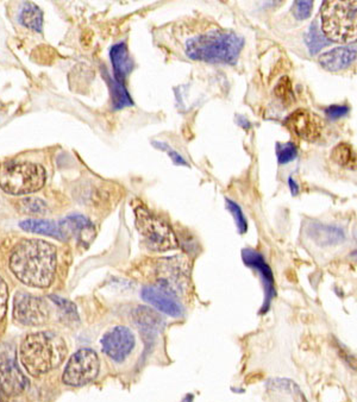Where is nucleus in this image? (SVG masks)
I'll list each match as a JSON object with an SVG mask.
<instances>
[{
	"label": "nucleus",
	"mask_w": 357,
	"mask_h": 402,
	"mask_svg": "<svg viewBox=\"0 0 357 402\" xmlns=\"http://www.w3.org/2000/svg\"><path fill=\"white\" fill-rule=\"evenodd\" d=\"M56 264V248L42 239L21 241L10 257V268L18 280L35 288H47L53 283Z\"/></svg>",
	"instance_id": "obj_1"
},
{
	"label": "nucleus",
	"mask_w": 357,
	"mask_h": 402,
	"mask_svg": "<svg viewBox=\"0 0 357 402\" xmlns=\"http://www.w3.org/2000/svg\"><path fill=\"white\" fill-rule=\"evenodd\" d=\"M66 355V342L53 331H40L27 335L19 350L21 362L32 376L43 375L61 366Z\"/></svg>",
	"instance_id": "obj_2"
},
{
	"label": "nucleus",
	"mask_w": 357,
	"mask_h": 402,
	"mask_svg": "<svg viewBox=\"0 0 357 402\" xmlns=\"http://www.w3.org/2000/svg\"><path fill=\"white\" fill-rule=\"evenodd\" d=\"M244 38L231 32H211L193 37L186 43V54L196 61L235 64Z\"/></svg>",
	"instance_id": "obj_3"
},
{
	"label": "nucleus",
	"mask_w": 357,
	"mask_h": 402,
	"mask_svg": "<svg viewBox=\"0 0 357 402\" xmlns=\"http://www.w3.org/2000/svg\"><path fill=\"white\" fill-rule=\"evenodd\" d=\"M321 30L327 40L338 43L357 40V0L324 1L321 8Z\"/></svg>",
	"instance_id": "obj_4"
},
{
	"label": "nucleus",
	"mask_w": 357,
	"mask_h": 402,
	"mask_svg": "<svg viewBox=\"0 0 357 402\" xmlns=\"http://www.w3.org/2000/svg\"><path fill=\"white\" fill-rule=\"evenodd\" d=\"M47 174L42 165L23 162L6 163L0 168V188L12 196H23L40 191Z\"/></svg>",
	"instance_id": "obj_5"
},
{
	"label": "nucleus",
	"mask_w": 357,
	"mask_h": 402,
	"mask_svg": "<svg viewBox=\"0 0 357 402\" xmlns=\"http://www.w3.org/2000/svg\"><path fill=\"white\" fill-rule=\"evenodd\" d=\"M135 217L136 228L150 250L163 252L178 248V239L170 224L152 213L147 207H136Z\"/></svg>",
	"instance_id": "obj_6"
},
{
	"label": "nucleus",
	"mask_w": 357,
	"mask_h": 402,
	"mask_svg": "<svg viewBox=\"0 0 357 402\" xmlns=\"http://www.w3.org/2000/svg\"><path fill=\"white\" fill-rule=\"evenodd\" d=\"M100 369L97 353L89 348H79L68 361L62 374L63 383L71 387H81L92 382Z\"/></svg>",
	"instance_id": "obj_7"
},
{
	"label": "nucleus",
	"mask_w": 357,
	"mask_h": 402,
	"mask_svg": "<svg viewBox=\"0 0 357 402\" xmlns=\"http://www.w3.org/2000/svg\"><path fill=\"white\" fill-rule=\"evenodd\" d=\"M27 387V377L18 366L16 348L9 343H0V389L14 397Z\"/></svg>",
	"instance_id": "obj_8"
},
{
	"label": "nucleus",
	"mask_w": 357,
	"mask_h": 402,
	"mask_svg": "<svg viewBox=\"0 0 357 402\" xmlns=\"http://www.w3.org/2000/svg\"><path fill=\"white\" fill-rule=\"evenodd\" d=\"M49 316V305L45 299L27 293L16 295L14 317L18 322L27 327H37L48 322Z\"/></svg>",
	"instance_id": "obj_9"
},
{
	"label": "nucleus",
	"mask_w": 357,
	"mask_h": 402,
	"mask_svg": "<svg viewBox=\"0 0 357 402\" xmlns=\"http://www.w3.org/2000/svg\"><path fill=\"white\" fill-rule=\"evenodd\" d=\"M100 344L107 357L117 363L124 362L134 351L136 338L133 331L126 327H115L102 337Z\"/></svg>",
	"instance_id": "obj_10"
},
{
	"label": "nucleus",
	"mask_w": 357,
	"mask_h": 402,
	"mask_svg": "<svg viewBox=\"0 0 357 402\" xmlns=\"http://www.w3.org/2000/svg\"><path fill=\"white\" fill-rule=\"evenodd\" d=\"M242 259L246 267L254 269L259 274L260 280L262 282V287H264V304L260 309V313L266 314L270 309L273 300L277 296L275 280H274L272 268L266 262L264 255L254 249H244L242 251Z\"/></svg>",
	"instance_id": "obj_11"
},
{
	"label": "nucleus",
	"mask_w": 357,
	"mask_h": 402,
	"mask_svg": "<svg viewBox=\"0 0 357 402\" xmlns=\"http://www.w3.org/2000/svg\"><path fill=\"white\" fill-rule=\"evenodd\" d=\"M285 126L300 139L308 142H316L321 139L324 123L321 118L308 110H297L285 121Z\"/></svg>",
	"instance_id": "obj_12"
},
{
	"label": "nucleus",
	"mask_w": 357,
	"mask_h": 402,
	"mask_svg": "<svg viewBox=\"0 0 357 402\" xmlns=\"http://www.w3.org/2000/svg\"><path fill=\"white\" fill-rule=\"evenodd\" d=\"M141 296L146 303L152 305L157 311L165 313L170 317L178 318L183 316V306L178 304L174 293L167 291L162 287L155 285L144 286L141 292Z\"/></svg>",
	"instance_id": "obj_13"
},
{
	"label": "nucleus",
	"mask_w": 357,
	"mask_h": 402,
	"mask_svg": "<svg viewBox=\"0 0 357 402\" xmlns=\"http://www.w3.org/2000/svg\"><path fill=\"white\" fill-rule=\"evenodd\" d=\"M357 61V45L337 47L319 56L321 67L329 72H339Z\"/></svg>",
	"instance_id": "obj_14"
},
{
	"label": "nucleus",
	"mask_w": 357,
	"mask_h": 402,
	"mask_svg": "<svg viewBox=\"0 0 357 402\" xmlns=\"http://www.w3.org/2000/svg\"><path fill=\"white\" fill-rule=\"evenodd\" d=\"M60 228L65 241L68 238L76 237L79 241H85L86 237H92L94 226L85 215H71L61 220Z\"/></svg>",
	"instance_id": "obj_15"
},
{
	"label": "nucleus",
	"mask_w": 357,
	"mask_h": 402,
	"mask_svg": "<svg viewBox=\"0 0 357 402\" xmlns=\"http://www.w3.org/2000/svg\"><path fill=\"white\" fill-rule=\"evenodd\" d=\"M110 58H111L112 67H113L115 80L124 84L125 78L129 75L134 68V61L130 56L124 42L117 43L112 47Z\"/></svg>",
	"instance_id": "obj_16"
},
{
	"label": "nucleus",
	"mask_w": 357,
	"mask_h": 402,
	"mask_svg": "<svg viewBox=\"0 0 357 402\" xmlns=\"http://www.w3.org/2000/svg\"><path fill=\"white\" fill-rule=\"evenodd\" d=\"M311 237L321 246H335L345 241V231L338 225L314 223L310 228Z\"/></svg>",
	"instance_id": "obj_17"
},
{
	"label": "nucleus",
	"mask_w": 357,
	"mask_h": 402,
	"mask_svg": "<svg viewBox=\"0 0 357 402\" xmlns=\"http://www.w3.org/2000/svg\"><path fill=\"white\" fill-rule=\"evenodd\" d=\"M19 226L24 231L27 233H38L43 236H49V237L56 238L60 241H65L61 228L58 223L51 222V220H23L19 223Z\"/></svg>",
	"instance_id": "obj_18"
},
{
	"label": "nucleus",
	"mask_w": 357,
	"mask_h": 402,
	"mask_svg": "<svg viewBox=\"0 0 357 402\" xmlns=\"http://www.w3.org/2000/svg\"><path fill=\"white\" fill-rule=\"evenodd\" d=\"M105 78L111 92L112 108L115 110H121L128 106H133L134 102L130 97L129 92L125 88L124 84L115 80V78H111L106 72H105Z\"/></svg>",
	"instance_id": "obj_19"
},
{
	"label": "nucleus",
	"mask_w": 357,
	"mask_h": 402,
	"mask_svg": "<svg viewBox=\"0 0 357 402\" xmlns=\"http://www.w3.org/2000/svg\"><path fill=\"white\" fill-rule=\"evenodd\" d=\"M19 22L24 27H27L34 32H42L43 29V12L41 11L35 4L25 3L23 5L22 10L19 12Z\"/></svg>",
	"instance_id": "obj_20"
},
{
	"label": "nucleus",
	"mask_w": 357,
	"mask_h": 402,
	"mask_svg": "<svg viewBox=\"0 0 357 402\" xmlns=\"http://www.w3.org/2000/svg\"><path fill=\"white\" fill-rule=\"evenodd\" d=\"M134 322L146 332H155L160 329L162 319L155 311L147 307H137L134 312Z\"/></svg>",
	"instance_id": "obj_21"
},
{
	"label": "nucleus",
	"mask_w": 357,
	"mask_h": 402,
	"mask_svg": "<svg viewBox=\"0 0 357 402\" xmlns=\"http://www.w3.org/2000/svg\"><path fill=\"white\" fill-rule=\"evenodd\" d=\"M331 158L345 168H357V154L348 143H339L331 152Z\"/></svg>",
	"instance_id": "obj_22"
},
{
	"label": "nucleus",
	"mask_w": 357,
	"mask_h": 402,
	"mask_svg": "<svg viewBox=\"0 0 357 402\" xmlns=\"http://www.w3.org/2000/svg\"><path fill=\"white\" fill-rule=\"evenodd\" d=\"M305 40H306V45H308L311 55L317 54L323 48L330 45V40L324 36V34L321 32V29L316 22L312 23L308 27Z\"/></svg>",
	"instance_id": "obj_23"
},
{
	"label": "nucleus",
	"mask_w": 357,
	"mask_h": 402,
	"mask_svg": "<svg viewBox=\"0 0 357 402\" xmlns=\"http://www.w3.org/2000/svg\"><path fill=\"white\" fill-rule=\"evenodd\" d=\"M19 210L27 215H42L47 213V205L38 198H27L19 201Z\"/></svg>",
	"instance_id": "obj_24"
},
{
	"label": "nucleus",
	"mask_w": 357,
	"mask_h": 402,
	"mask_svg": "<svg viewBox=\"0 0 357 402\" xmlns=\"http://www.w3.org/2000/svg\"><path fill=\"white\" fill-rule=\"evenodd\" d=\"M277 152V161L280 165H287L295 160L298 155V149L295 143L287 142V143H277L275 147Z\"/></svg>",
	"instance_id": "obj_25"
},
{
	"label": "nucleus",
	"mask_w": 357,
	"mask_h": 402,
	"mask_svg": "<svg viewBox=\"0 0 357 402\" xmlns=\"http://www.w3.org/2000/svg\"><path fill=\"white\" fill-rule=\"evenodd\" d=\"M225 202H227V209H228L229 212L231 213L233 220H235L238 233H241V235L246 233V230H248V223H246V215L243 213L241 207L235 201L230 200V199H227Z\"/></svg>",
	"instance_id": "obj_26"
},
{
	"label": "nucleus",
	"mask_w": 357,
	"mask_h": 402,
	"mask_svg": "<svg viewBox=\"0 0 357 402\" xmlns=\"http://www.w3.org/2000/svg\"><path fill=\"white\" fill-rule=\"evenodd\" d=\"M275 94H277V98L280 99L282 103L286 105H290L295 102V92H293L292 82L287 76L282 78L281 80L277 82V87H275Z\"/></svg>",
	"instance_id": "obj_27"
},
{
	"label": "nucleus",
	"mask_w": 357,
	"mask_h": 402,
	"mask_svg": "<svg viewBox=\"0 0 357 402\" xmlns=\"http://www.w3.org/2000/svg\"><path fill=\"white\" fill-rule=\"evenodd\" d=\"M313 9V1L310 0H299L295 1L293 6V14H295L297 21H303L308 19L311 16Z\"/></svg>",
	"instance_id": "obj_28"
},
{
	"label": "nucleus",
	"mask_w": 357,
	"mask_h": 402,
	"mask_svg": "<svg viewBox=\"0 0 357 402\" xmlns=\"http://www.w3.org/2000/svg\"><path fill=\"white\" fill-rule=\"evenodd\" d=\"M50 299L53 300L54 303L56 304L58 307H60L61 312H62V314H65L66 317L71 318L73 320H74V319L79 320L78 312H76L74 304H71V303H69L67 300L62 299V298H60V296H54V295L50 296Z\"/></svg>",
	"instance_id": "obj_29"
},
{
	"label": "nucleus",
	"mask_w": 357,
	"mask_h": 402,
	"mask_svg": "<svg viewBox=\"0 0 357 402\" xmlns=\"http://www.w3.org/2000/svg\"><path fill=\"white\" fill-rule=\"evenodd\" d=\"M154 144V147H159L161 150H163V152H167L168 154V156L173 160L175 165H187V162L183 160V156L178 154V152H175L174 149H172V147L168 145L167 143H163V142H159V141H154L152 142Z\"/></svg>",
	"instance_id": "obj_30"
},
{
	"label": "nucleus",
	"mask_w": 357,
	"mask_h": 402,
	"mask_svg": "<svg viewBox=\"0 0 357 402\" xmlns=\"http://www.w3.org/2000/svg\"><path fill=\"white\" fill-rule=\"evenodd\" d=\"M8 301H9V288L6 282L0 277V322L5 317V313L8 309Z\"/></svg>",
	"instance_id": "obj_31"
},
{
	"label": "nucleus",
	"mask_w": 357,
	"mask_h": 402,
	"mask_svg": "<svg viewBox=\"0 0 357 402\" xmlns=\"http://www.w3.org/2000/svg\"><path fill=\"white\" fill-rule=\"evenodd\" d=\"M350 108L347 105H332L325 110L326 117H329L332 121L339 119L342 117H345L348 115Z\"/></svg>",
	"instance_id": "obj_32"
},
{
	"label": "nucleus",
	"mask_w": 357,
	"mask_h": 402,
	"mask_svg": "<svg viewBox=\"0 0 357 402\" xmlns=\"http://www.w3.org/2000/svg\"><path fill=\"white\" fill-rule=\"evenodd\" d=\"M288 186H290V193H292V196H298L300 192L299 185L297 183L292 176H290V179H288Z\"/></svg>",
	"instance_id": "obj_33"
},
{
	"label": "nucleus",
	"mask_w": 357,
	"mask_h": 402,
	"mask_svg": "<svg viewBox=\"0 0 357 402\" xmlns=\"http://www.w3.org/2000/svg\"><path fill=\"white\" fill-rule=\"evenodd\" d=\"M350 257H352V259H356L357 261V249H355V250L352 251V252H350Z\"/></svg>",
	"instance_id": "obj_34"
}]
</instances>
